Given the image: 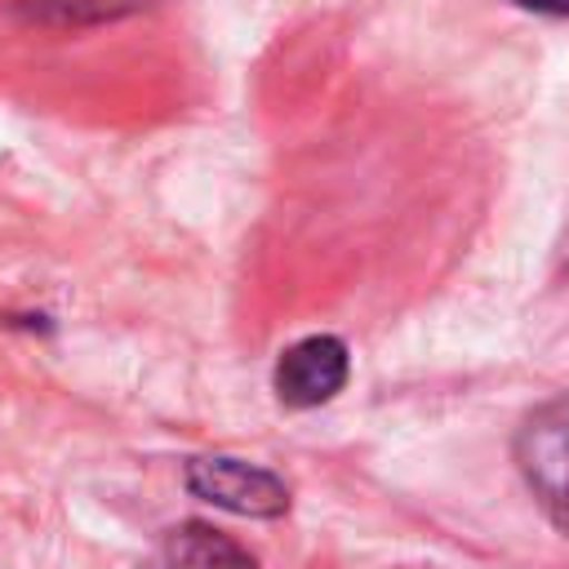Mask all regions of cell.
<instances>
[{"label": "cell", "instance_id": "8992f818", "mask_svg": "<svg viewBox=\"0 0 569 569\" xmlns=\"http://www.w3.org/2000/svg\"><path fill=\"white\" fill-rule=\"evenodd\" d=\"M520 9H533V13H551V18H565L569 13V0H516Z\"/></svg>", "mask_w": 569, "mask_h": 569}, {"label": "cell", "instance_id": "3957f363", "mask_svg": "<svg viewBox=\"0 0 569 569\" xmlns=\"http://www.w3.org/2000/svg\"><path fill=\"white\" fill-rule=\"evenodd\" d=\"M516 453L542 507L556 516L560 529H569V418L529 422L516 440Z\"/></svg>", "mask_w": 569, "mask_h": 569}, {"label": "cell", "instance_id": "277c9868", "mask_svg": "<svg viewBox=\"0 0 569 569\" xmlns=\"http://www.w3.org/2000/svg\"><path fill=\"white\" fill-rule=\"evenodd\" d=\"M142 569H258V560L236 538H227L200 520H187L156 542V551Z\"/></svg>", "mask_w": 569, "mask_h": 569}, {"label": "cell", "instance_id": "6da1fadb", "mask_svg": "<svg viewBox=\"0 0 569 569\" xmlns=\"http://www.w3.org/2000/svg\"><path fill=\"white\" fill-rule=\"evenodd\" d=\"M187 489L222 511H236V516L271 520V516L289 511L284 480L271 476L267 467H253L240 458H196L187 467Z\"/></svg>", "mask_w": 569, "mask_h": 569}, {"label": "cell", "instance_id": "7a4b0ae2", "mask_svg": "<svg viewBox=\"0 0 569 569\" xmlns=\"http://www.w3.org/2000/svg\"><path fill=\"white\" fill-rule=\"evenodd\" d=\"M351 373V356L338 338L329 333H316V338H302L293 342L280 365H276V396L293 409H311V405H325L342 391Z\"/></svg>", "mask_w": 569, "mask_h": 569}, {"label": "cell", "instance_id": "5b68a950", "mask_svg": "<svg viewBox=\"0 0 569 569\" xmlns=\"http://www.w3.org/2000/svg\"><path fill=\"white\" fill-rule=\"evenodd\" d=\"M138 0H31V13L49 18V22H84V18H107L120 13Z\"/></svg>", "mask_w": 569, "mask_h": 569}]
</instances>
